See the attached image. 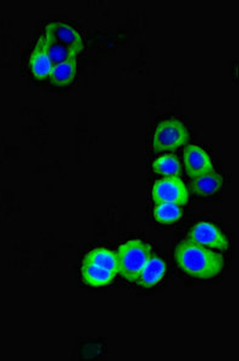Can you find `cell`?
Returning <instances> with one entry per match:
<instances>
[{"instance_id":"1","label":"cell","mask_w":239,"mask_h":361,"mask_svg":"<svg viewBox=\"0 0 239 361\" xmlns=\"http://www.w3.org/2000/svg\"><path fill=\"white\" fill-rule=\"evenodd\" d=\"M174 259L181 270L200 279H213L221 272L225 265L223 255L189 240L178 245L174 250Z\"/></svg>"},{"instance_id":"2","label":"cell","mask_w":239,"mask_h":361,"mask_svg":"<svg viewBox=\"0 0 239 361\" xmlns=\"http://www.w3.org/2000/svg\"><path fill=\"white\" fill-rule=\"evenodd\" d=\"M118 274L129 282H137L141 271L143 270L152 255V247L142 240H129L117 252Z\"/></svg>"},{"instance_id":"3","label":"cell","mask_w":239,"mask_h":361,"mask_svg":"<svg viewBox=\"0 0 239 361\" xmlns=\"http://www.w3.org/2000/svg\"><path fill=\"white\" fill-rule=\"evenodd\" d=\"M186 126L176 118L167 119L157 126L153 135V147L157 152L176 151L189 142Z\"/></svg>"},{"instance_id":"4","label":"cell","mask_w":239,"mask_h":361,"mask_svg":"<svg viewBox=\"0 0 239 361\" xmlns=\"http://www.w3.org/2000/svg\"><path fill=\"white\" fill-rule=\"evenodd\" d=\"M152 200L155 204L171 202L179 206L186 205L189 200V190L179 177H164L153 185Z\"/></svg>"},{"instance_id":"5","label":"cell","mask_w":239,"mask_h":361,"mask_svg":"<svg viewBox=\"0 0 239 361\" xmlns=\"http://www.w3.org/2000/svg\"><path fill=\"white\" fill-rule=\"evenodd\" d=\"M188 240L193 243L218 250H227L228 238L218 226L208 222H200L190 229Z\"/></svg>"},{"instance_id":"6","label":"cell","mask_w":239,"mask_h":361,"mask_svg":"<svg viewBox=\"0 0 239 361\" xmlns=\"http://www.w3.org/2000/svg\"><path fill=\"white\" fill-rule=\"evenodd\" d=\"M184 165L186 171L193 180L206 173H213L214 166L208 153L202 147L188 146L184 151Z\"/></svg>"},{"instance_id":"7","label":"cell","mask_w":239,"mask_h":361,"mask_svg":"<svg viewBox=\"0 0 239 361\" xmlns=\"http://www.w3.org/2000/svg\"><path fill=\"white\" fill-rule=\"evenodd\" d=\"M44 34L52 37L54 42L77 51L79 54L84 47L81 34L65 22H52L50 25H46Z\"/></svg>"},{"instance_id":"8","label":"cell","mask_w":239,"mask_h":361,"mask_svg":"<svg viewBox=\"0 0 239 361\" xmlns=\"http://www.w3.org/2000/svg\"><path fill=\"white\" fill-rule=\"evenodd\" d=\"M30 66L34 76L39 80L50 78L53 64L51 61L44 35L39 37L37 45L34 46L33 52L30 54Z\"/></svg>"},{"instance_id":"9","label":"cell","mask_w":239,"mask_h":361,"mask_svg":"<svg viewBox=\"0 0 239 361\" xmlns=\"http://www.w3.org/2000/svg\"><path fill=\"white\" fill-rule=\"evenodd\" d=\"M166 263L157 255H150L143 270L141 271L137 282L141 287L152 288L160 283L161 279L166 275Z\"/></svg>"},{"instance_id":"10","label":"cell","mask_w":239,"mask_h":361,"mask_svg":"<svg viewBox=\"0 0 239 361\" xmlns=\"http://www.w3.org/2000/svg\"><path fill=\"white\" fill-rule=\"evenodd\" d=\"M117 275L116 272L94 264L82 263L81 267V279L91 287H106L115 281Z\"/></svg>"},{"instance_id":"11","label":"cell","mask_w":239,"mask_h":361,"mask_svg":"<svg viewBox=\"0 0 239 361\" xmlns=\"http://www.w3.org/2000/svg\"><path fill=\"white\" fill-rule=\"evenodd\" d=\"M79 54L77 52H74L64 62L53 66L50 74L51 82L56 86H69L74 81L76 73H77V56Z\"/></svg>"},{"instance_id":"12","label":"cell","mask_w":239,"mask_h":361,"mask_svg":"<svg viewBox=\"0 0 239 361\" xmlns=\"http://www.w3.org/2000/svg\"><path fill=\"white\" fill-rule=\"evenodd\" d=\"M223 177L213 171V173L196 177L194 180H191L190 189L193 190V193L200 197H209L217 193L219 189L223 187Z\"/></svg>"},{"instance_id":"13","label":"cell","mask_w":239,"mask_h":361,"mask_svg":"<svg viewBox=\"0 0 239 361\" xmlns=\"http://www.w3.org/2000/svg\"><path fill=\"white\" fill-rule=\"evenodd\" d=\"M82 263L94 264V265L105 267V269L118 274L116 253H113L112 250L103 248V247H99V248H95V250L88 252L87 255H84Z\"/></svg>"},{"instance_id":"14","label":"cell","mask_w":239,"mask_h":361,"mask_svg":"<svg viewBox=\"0 0 239 361\" xmlns=\"http://www.w3.org/2000/svg\"><path fill=\"white\" fill-rule=\"evenodd\" d=\"M152 170L161 176L178 177L181 171V161L176 156L166 154L153 161Z\"/></svg>"},{"instance_id":"15","label":"cell","mask_w":239,"mask_h":361,"mask_svg":"<svg viewBox=\"0 0 239 361\" xmlns=\"http://www.w3.org/2000/svg\"><path fill=\"white\" fill-rule=\"evenodd\" d=\"M153 214L155 221L161 224H174L181 219L183 209L181 206L176 204L162 202V204H157Z\"/></svg>"},{"instance_id":"16","label":"cell","mask_w":239,"mask_h":361,"mask_svg":"<svg viewBox=\"0 0 239 361\" xmlns=\"http://www.w3.org/2000/svg\"><path fill=\"white\" fill-rule=\"evenodd\" d=\"M42 35L45 37L49 54H50L51 61H52L53 66L58 64V63L64 62L65 59L70 57L71 54L77 52V51H75V49H69V47L62 45V44H59V42H54L52 37L46 35V34H42ZM77 54H79V52H77Z\"/></svg>"}]
</instances>
